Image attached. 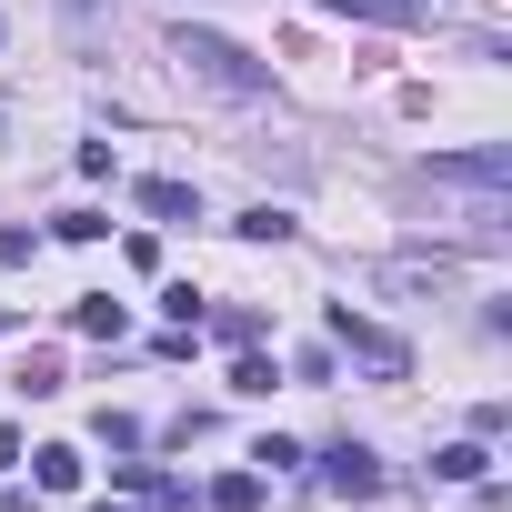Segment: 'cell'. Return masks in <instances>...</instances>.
Segmentation results:
<instances>
[{
	"label": "cell",
	"instance_id": "30bf717a",
	"mask_svg": "<svg viewBox=\"0 0 512 512\" xmlns=\"http://www.w3.org/2000/svg\"><path fill=\"white\" fill-rule=\"evenodd\" d=\"M211 502H221V512H251V502H262V472H221Z\"/></svg>",
	"mask_w": 512,
	"mask_h": 512
},
{
	"label": "cell",
	"instance_id": "9c48e42d",
	"mask_svg": "<svg viewBox=\"0 0 512 512\" xmlns=\"http://www.w3.org/2000/svg\"><path fill=\"white\" fill-rule=\"evenodd\" d=\"M272 382H282V372H272V362H262V352H251V342H241V362H231V392H251V402H262V392H272Z\"/></svg>",
	"mask_w": 512,
	"mask_h": 512
},
{
	"label": "cell",
	"instance_id": "5bb4252c",
	"mask_svg": "<svg viewBox=\"0 0 512 512\" xmlns=\"http://www.w3.org/2000/svg\"><path fill=\"white\" fill-rule=\"evenodd\" d=\"M0 332H11V312H0Z\"/></svg>",
	"mask_w": 512,
	"mask_h": 512
},
{
	"label": "cell",
	"instance_id": "7a4b0ae2",
	"mask_svg": "<svg viewBox=\"0 0 512 512\" xmlns=\"http://www.w3.org/2000/svg\"><path fill=\"white\" fill-rule=\"evenodd\" d=\"M332 342H342V352H362V362H372L382 382H402V372H412V352H402V342H392L382 322H362L352 302H332Z\"/></svg>",
	"mask_w": 512,
	"mask_h": 512
},
{
	"label": "cell",
	"instance_id": "6da1fadb",
	"mask_svg": "<svg viewBox=\"0 0 512 512\" xmlns=\"http://www.w3.org/2000/svg\"><path fill=\"white\" fill-rule=\"evenodd\" d=\"M171 61H181L201 91H221V101H262V91H272V71L251 61L241 41H221V31H171Z\"/></svg>",
	"mask_w": 512,
	"mask_h": 512
},
{
	"label": "cell",
	"instance_id": "3957f363",
	"mask_svg": "<svg viewBox=\"0 0 512 512\" xmlns=\"http://www.w3.org/2000/svg\"><path fill=\"white\" fill-rule=\"evenodd\" d=\"M322 482H332V492H352V502H362V492H382V462H372V452H362V442H332V452H322Z\"/></svg>",
	"mask_w": 512,
	"mask_h": 512
},
{
	"label": "cell",
	"instance_id": "7c38bea8",
	"mask_svg": "<svg viewBox=\"0 0 512 512\" xmlns=\"http://www.w3.org/2000/svg\"><path fill=\"white\" fill-rule=\"evenodd\" d=\"M0 472H21V432L11 422H0Z\"/></svg>",
	"mask_w": 512,
	"mask_h": 512
},
{
	"label": "cell",
	"instance_id": "ba28073f",
	"mask_svg": "<svg viewBox=\"0 0 512 512\" xmlns=\"http://www.w3.org/2000/svg\"><path fill=\"white\" fill-rule=\"evenodd\" d=\"M231 231H241V241H292V211H282V201H251Z\"/></svg>",
	"mask_w": 512,
	"mask_h": 512
},
{
	"label": "cell",
	"instance_id": "4fadbf2b",
	"mask_svg": "<svg viewBox=\"0 0 512 512\" xmlns=\"http://www.w3.org/2000/svg\"><path fill=\"white\" fill-rule=\"evenodd\" d=\"M81 512H121V502H81Z\"/></svg>",
	"mask_w": 512,
	"mask_h": 512
},
{
	"label": "cell",
	"instance_id": "8992f818",
	"mask_svg": "<svg viewBox=\"0 0 512 512\" xmlns=\"http://www.w3.org/2000/svg\"><path fill=\"white\" fill-rule=\"evenodd\" d=\"M71 322H81L91 342H121V322H131V312H121L111 292H81V302H71Z\"/></svg>",
	"mask_w": 512,
	"mask_h": 512
},
{
	"label": "cell",
	"instance_id": "52a82bcc",
	"mask_svg": "<svg viewBox=\"0 0 512 512\" xmlns=\"http://www.w3.org/2000/svg\"><path fill=\"white\" fill-rule=\"evenodd\" d=\"M432 472H442V482H482V472H492V452H482V442H442V452H432Z\"/></svg>",
	"mask_w": 512,
	"mask_h": 512
},
{
	"label": "cell",
	"instance_id": "277c9868",
	"mask_svg": "<svg viewBox=\"0 0 512 512\" xmlns=\"http://www.w3.org/2000/svg\"><path fill=\"white\" fill-rule=\"evenodd\" d=\"M141 211L151 221H201V191L191 181H141Z\"/></svg>",
	"mask_w": 512,
	"mask_h": 512
},
{
	"label": "cell",
	"instance_id": "8fae6325",
	"mask_svg": "<svg viewBox=\"0 0 512 512\" xmlns=\"http://www.w3.org/2000/svg\"><path fill=\"white\" fill-rule=\"evenodd\" d=\"M211 332H221V342H262V312L231 302V312H211Z\"/></svg>",
	"mask_w": 512,
	"mask_h": 512
},
{
	"label": "cell",
	"instance_id": "5b68a950",
	"mask_svg": "<svg viewBox=\"0 0 512 512\" xmlns=\"http://www.w3.org/2000/svg\"><path fill=\"white\" fill-rule=\"evenodd\" d=\"M31 472H41V492H81V472H91V462H81L71 442H41V452H31Z\"/></svg>",
	"mask_w": 512,
	"mask_h": 512
}]
</instances>
